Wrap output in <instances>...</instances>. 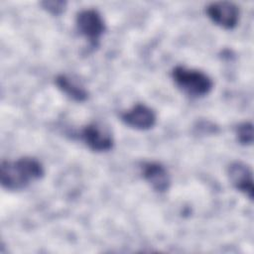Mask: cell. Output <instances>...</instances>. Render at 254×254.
I'll use <instances>...</instances> for the list:
<instances>
[{"instance_id": "6da1fadb", "label": "cell", "mask_w": 254, "mask_h": 254, "mask_svg": "<svg viewBox=\"0 0 254 254\" xmlns=\"http://www.w3.org/2000/svg\"><path fill=\"white\" fill-rule=\"evenodd\" d=\"M45 174L42 163L33 157H23L15 162L3 161L0 167V182L9 190H20L32 182L43 178Z\"/></svg>"}, {"instance_id": "7a4b0ae2", "label": "cell", "mask_w": 254, "mask_h": 254, "mask_svg": "<svg viewBox=\"0 0 254 254\" xmlns=\"http://www.w3.org/2000/svg\"><path fill=\"white\" fill-rule=\"evenodd\" d=\"M172 78L185 94L191 97L204 96L213 87L212 79L205 72L184 65H177L173 68Z\"/></svg>"}, {"instance_id": "3957f363", "label": "cell", "mask_w": 254, "mask_h": 254, "mask_svg": "<svg viewBox=\"0 0 254 254\" xmlns=\"http://www.w3.org/2000/svg\"><path fill=\"white\" fill-rule=\"evenodd\" d=\"M75 26L77 32L93 46L98 44L100 37L106 30L101 14L95 9L79 11L75 17Z\"/></svg>"}, {"instance_id": "277c9868", "label": "cell", "mask_w": 254, "mask_h": 254, "mask_svg": "<svg viewBox=\"0 0 254 254\" xmlns=\"http://www.w3.org/2000/svg\"><path fill=\"white\" fill-rule=\"evenodd\" d=\"M206 14L215 25L225 30H232L239 22L240 10L233 2L216 1L206 7Z\"/></svg>"}, {"instance_id": "5b68a950", "label": "cell", "mask_w": 254, "mask_h": 254, "mask_svg": "<svg viewBox=\"0 0 254 254\" xmlns=\"http://www.w3.org/2000/svg\"><path fill=\"white\" fill-rule=\"evenodd\" d=\"M83 143L94 152H106L112 149L114 140L108 129L98 123L85 125L79 134Z\"/></svg>"}, {"instance_id": "8992f818", "label": "cell", "mask_w": 254, "mask_h": 254, "mask_svg": "<svg viewBox=\"0 0 254 254\" xmlns=\"http://www.w3.org/2000/svg\"><path fill=\"white\" fill-rule=\"evenodd\" d=\"M122 122L136 130H149L157 121L155 111L144 103H136L120 115Z\"/></svg>"}, {"instance_id": "52a82bcc", "label": "cell", "mask_w": 254, "mask_h": 254, "mask_svg": "<svg viewBox=\"0 0 254 254\" xmlns=\"http://www.w3.org/2000/svg\"><path fill=\"white\" fill-rule=\"evenodd\" d=\"M227 175L232 186L252 200L253 176L250 167L240 161L232 162L227 168Z\"/></svg>"}, {"instance_id": "ba28073f", "label": "cell", "mask_w": 254, "mask_h": 254, "mask_svg": "<svg viewBox=\"0 0 254 254\" xmlns=\"http://www.w3.org/2000/svg\"><path fill=\"white\" fill-rule=\"evenodd\" d=\"M142 176L151 188L158 192H165L170 189L171 178L168 170L158 162H145L141 166Z\"/></svg>"}, {"instance_id": "9c48e42d", "label": "cell", "mask_w": 254, "mask_h": 254, "mask_svg": "<svg viewBox=\"0 0 254 254\" xmlns=\"http://www.w3.org/2000/svg\"><path fill=\"white\" fill-rule=\"evenodd\" d=\"M55 83L63 93L74 101L83 102L88 97L87 90L65 74H59L55 78Z\"/></svg>"}, {"instance_id": "30bf717a", "label": "cell", "mask_w": 254, "mask_h": 254, "mask_svg": "<svg viewBox=\"0 0 254 254\" xmlns=\"http://www.w3.org/2000/svg\"><path fill=\"white\" fill-rule=\"evenodd\" d=\"M237 141L242 145H251L253 142V125L251 122H243L235 129Z\"/></svg>"}, {"instance_id": "8fae6325", "label": "cell", "mask_w": 254, "mask_h": 254, "mask_svg": "<svg viewBox=\"0 0 254 254\" xmlns=\"http://www.w3.org/2000/svg\"><path fill=\"white\" fill-rule=\"evenodd\" d=\"M41 5L49 13L53 15H60L64 11L66 2L62 0H48V1H43Z\"/></svg>"}]
</instances>
